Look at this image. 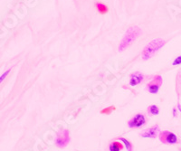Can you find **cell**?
<instances>
[{"label": "cell", "mask_w": 181, "mask_h": 151, "mask_svg": "<svg viewBox=\"0 0 181 151\" xmlns=\"http://www.w3.org/2000/svg\"><path fill=\"white\" fill-rule=\"evenodd\" d=\"M141 29L139 27V26H130L127 31L126 33L124 34L122 39H121V43L119 44V52H122L124 51L126 48H128L130 44H132L136 39L141 34Z\"/></svg>", "instance_id": "cell-1"}, {"label": "cell", "mask_w": 181, "mask_h": 151, "mask_svg": "<svg viewBox=\"0 0 181 151\" xmlns=\"http://www.w3.org/2000/svg\"><path fill=\"white\" fill-rule=\"evenodd\" d=\"M166 44V41L162 38H156L153 39L152 41H150L143 49L142 53H141V58L144 61L149 60L151 57H153L156 53L162 48Z\"/></svg>", "instance_id": "cell-2"}, {"label": "cell", "mask_w": 181, "mask_h": 151, "mask_svg": "<svg viewBox=\"0 0 181 151\" xmlns=\"http://www.w3.org/2000/svg\"><path fill=\"white\" fill-rule=\"evenodd\" d=\"M71 140L70 138V132L68 130H62L58 132L56 140H55V144L59 148H64L66 147Z\"/></svg>", "instance_id": "cell-3"}, {"label": "cell", "mask_w": 181, "mask_h": 151, "mask_svg": "<svg viewBox=\"0 0 181 151\" xmlns=\"http://www.w3.org/2000/svg\"><path fill=\"white\" fill-rule=\"evenodd\" d=\"M162 83H163L162 77L160 75H156L150 82H149L147 84V90L151 94H157L159 92V88L162 85Z\"/></svg>", "instance_id": "cell-4"}, {"label": "cell", "mask_w": 181, "mask_h": 151, "mask_svg": "<svg viewBox=\"0 0 181 151\" xmlns=\"http://www.w3.org/2000/svg\"><path fill=\"white\" fill-rule=\"evenodd\" d=\"M159 140L163 144H176L178 142L177 136L169 131H162L159 133Z\"/></svg>", "instance_id": "cell-5"}, {"label": "cell", "mask_w": 181, "mask_h": 151, "mask_svg": "<svg viewBox=\"0 0 181 151\" xmlns=\"http://www.w3.org/2000/svg\"><path fill=\"white\" fill-rule=\"evenodd\" d=\"M145 123H146V119H145L144 115L141 114V113H138V114H136V115L128 122V126H129V128H130V129H133V128H140V127H142Z\"/></svg>", "instance_id": "cell-6"}, {"label": "cell", "mask_w": 181, "mask_h": 151, "mask_svg": "<svg viewBox=\"0 0 181 151\" xmlns=\"http://www.w3.org/2000/svg\"><path fill=\"white\" fill-rule=\"evenodd\" d=\"M159 132V125H155V126H152L151 128H149V129L145 130L144 131H142L140 133V136L142 138L155 139L158 136Z\"/></svg>", "instance_id": "cell-7"}, {"label": "cell", "mask_w": 181, "mask_h": 151, "mask_svg": "<svg viewBox=\"0 0 181 151\" xmlns=\"http://www.w3.org/2000/svg\"><path fill=\"white\" fill-rule=\"evenodd\" d=\"M144 80V75L140 73V72H135L133 73L130 78H129V85L134 87L139 85V83H141Z\"/></svg>", "instance_id": "cell-8"}, {"label": "cell", "mask_w": 181, "mask_h": 151, "mask_svg": "<svg viewBox=\"0 0 181 151\" xmlns=\"http://www.w3.org/2000/svg\"><path fill=\"white\" fill-rule=\"evenodd\" d=\"M95 6H96V9L98 10V12L100 13V14H102V15H103V14H106L107 12H108V6L105 5V4H103V3H96L95 4Z\"/></svg>", "instance_id": "cell-9"}, {"label": "cell", "mask_w": 181, "mask_h": 151, "mask_svg": "<svg viewBox=\"0 0 181 151\" xmlns=\"http://www.w3.org/2000/svg\"><path fill=\"white\" fill-rule=\"evenodd\" d=\"M123 148L122 144L118 142V141H113L110 144L109 146V150L110 151H121Z\"/></svg>", "instance_id": "cell-10"}, {"label": "cell", "mask_w": 181, "mask_h": 151, "mask_svg": "<svg viewBox=\"0 0 181 151\" xmlns=\"http://www.w3.org/2000/svg\"><path fill=\"white\" fill-rule=\"evenodd\" d=\"M148 111L150 115H153V116H156V115H159V109L157 105H150L148 109Z\"/></svg>", "instance_id": "cell-11"}, {"label": "cell", "mask_w": 181, "mask_h": 151, "mask_svg": "<svg viewBox=\"0 0 181 151\" xmlns=\"http://www.w3.org/2000/svg\"><path fill=\"white\" fill-rule=\"evenodd\" d=\"M118 140H119V141H121V142L124 144V146H125V148H126L127 151H132V145H131V143H130L127 139H124V138H119V139H118Z\"/></svg>", "instance_id": "cell-12"}, {"label": "cell", "mask_w": 181, "mask_h": 151, "mask_svg": "<svg viewBox=\"0 0 181 151\" xmlns=\"http://www.w3.org/2000/svg\"><path fill=\"white\" fill-rule=\"evenodd\" d=\"M115 110V108L113 107V106H112V107H109V108H106V109H104V110H102V111H101V113H102V114H110L112 110Z\"/></svg>", "instance_id": "cell-13"}, {"label": "cell", "mask_w": 181, "mask_h": 151, "mask_svg": "<svg viewBox=\"0 0 181 151\" xmlns=\"http://www.w3.org/2000/svg\"><path fill=\"white\" fill-rule=\"evenodd\" d=\"M179 64H181V55L180 56H178V57L173 61V64H172L173 66H177V65H179Z\"/></svg>", "instance_id": "cell-14"}, {"label": "cell", "mask_w": 181, "mask_h": 151, "mask_svg": "<svg viewBox=\"0 0 181 151\" xmlns=\"http://www.w3.org/2000/svg\"><path fill=\"white\" fill-rule=\"evenodd\" d=\"M10 72H11V70H7L6 72H5L2 75L0 76V83H1V82H2L5 78H6V76L9 74V73H10Z\"/></svg>", "instance_id": "cell-15"}, {"label": "cell", "mask_w": 181, "mask_h": 151, "mask_svg": "<svg viewBox=\"0 0 181 151\" xmlns=\"http://www.w3.org/2000/svg\"><path fill=\"white\" fill-rule=\"evenodd\" d=\"M176 111H177V110H176V109H173V116H174V117L177 116V112H176Z\"/></svg>", "instance_id": "cell-16"}, {"label": "cell", "mask_w": 181, "mask_h": 151, "mask_svg": "<svg viewBox=\"0 0 181 151\" xmlns=\"http://www.w3.org/2000/svg\"><path fill=\"white\" fill-rule=\"evenodd\" d=\"M178 109H179V111L181 112V105L179 104V103L178 104Z\"/></svg>", "instance_id": "cell-17"}]
</instances>
